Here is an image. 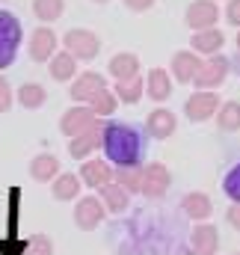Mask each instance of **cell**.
<instances>
[{
    "mask_svg": "<svg viewBox=\"0 0 240 255\" xmlns=\"http://www.w3.org/2000/svg\"><path fill=\"white\" fill-rule=\"evenodd\" d=\"M229 71H232V60L226 57V54H211L202 68H199V74L193 77V83L199 86V89H214V86H220L226 77H229Z\"/></svg>",
    "mask_w": 240,
    "mask_h": 255,
    "instance_id": "4",
    "label": "cell"
},
{
    "mask_svg": "<svg viewBox=\"0 0 240 255\" xmlns=\"http://www.w3.org/2000/svg\"><path fill=\"white\" fill-rule=\"evenodd\" d=\"M95 3H107V0H95Z\"/></svg>",
    "mask_w": 240,
    "mask_h": 255,
    "instance_id": "39",
    "label": "cell"
},
{
    "mask_svg": "<svg viewBox=\"0 0 240 255\" xmlns=\"http://www.w3.org/2000/svg\"><path fill=\"white\" fill-rule=\"evenodd\" d=\"M226 18H229L232 27H238L240 30V0H229V6H226Z\"/></svg>",
    "mask_w": 240,
    "mask_h": 255,
    "instance_id": "33",
    "label": "cell"
},
{
    "mask_svg": "<svg viewBox=\"0 0 240 255\" xmlns=\"http://www.w3.org/2000/svg\"><path fill=\"white\" fill-rule=\"evenodd\" d=\"M98 142H101V125L89 128V130H83V133H77V136H71L68 139V154L71 157H89L95 148H98Z\"/></svg>",
    "mask_w": 240,
    "mask_h": 255,
    "instance_id": "17",
    "label": "cell"
},
{
    "mask_svg": "<svg viewBox=\"0 0 240 255\" xmlns=\"http://www.w3.org/2000/svg\"><path fill=\"white\" fill-rule=\"evenodd\" d=\"M101 202H104V208H107L110 214H124V211H127V205H130V193L124 190L116 178H113L110 184H104V187H101Z\"/></svg>",
    "mask_w": 240,
    "mask_h": 255,
    "instance_id": "18",
    "label": "cell"
},
{
    "mask_svg": "<svg viewBox=\"0 0 240 255\" xmlns=\"http://www.w3.org/2000/svg\"><path fill=\"white\" fill-rule=\"evenodd\" d=\"M74 74H77V60L68 51H60L51 57V77L54 80L65 83V80H74Z\"/></svg>",
    "mask_w": 240,
    "mask_h": 255,
    "instance_id": "23",
    "label": "cell"
},
{
    "mask_svg": "<svg viewBox=\"0 0 240 255\" xmlns=\"http://www.w3.org/2000/svg\"><path fill=\"white\" fill-rule=\"evenodd\" d=\"M110 74L116 80H127V77H136L139 74V60L136 54H116L110 60Z\"/></svg>",
    "mask_w": 240,
    "mask_h": 255,
    "instance_id": "25",
    "label": "cell"
},
{
    "mask_svg": "<svg viewBox=\"0 0 240 255\" xmlns=\"http://www.w3.org/2000/svg\"><path fill=\"white\" fill-rule=\"evenodd\" d=\"M223 42H226V36H223L217 27L196 30V36H193V48H190V51H196V54H220Z\"/></svg>",
    "mask_w": 240,
    "mask_h": 255,
    "instance_id": "20",
    "label": "cell"
},
{
    "mask_svg": "<svg viewBox=\"0 0 240 255\" xmlns=\"http://www.w3.org/2000/svg\"><path fill=\"white\" fill-rule=\"evenodd\" d=\"M12 107V89H9V83L0 77V113H6Z\"/></svg>",
    "mask_w": 240,
    "mask_h": 255,
    "instance_id": "34",
    "label": "cell"
},
{
    "mask_svg": "<svg viewBox=\"0 0 240 255\" xmlns=\"http://www.w3.org/2000/svg\"><path fill=\"white\" fill-rule=\"evenodd\" d=\"M101 89H107V80H104V74H98V71H83V74H77L74 77V86H71V101H92Z\"/></svg>",
    "mask_w": 240,
    "mask_h": 255,
    "instance_id": "10",
    "label": "cell"
},
{
    "mask_svg": "<svg viewBox=\"0 0 240 255\" xmlns=\"http://www.w3.org/2000/svg\"><path fill=\"white\" fill-rule=\"evenodd\" d=\"M220 104H223V101H220V95H217L214 89H199V92H193V95L187 98L184 113H187L190 122H208L211 116H217Z\"/></svg>",
    "mask_w": 240,
    "mask_h": 255,
    "instance_id": "5",
    "label": "cell"
},
{
    "mask_svg": "<svg viewBox=\"0 0 240 255\" xmlns=\"http://www.w3.org/2000/svg\"><path fill=\"white\" fill-rule=\"evenodd\" d=\"M181 208H184V214H187L190 220H196V223H205V220L214 214V205H211V199H208L205 193H187V196L181 199Z\"/></svg>",
    "mask_w": 240,
    "mask_h": 255,
    "instance_id": "19",
    "label": "cell"
},
{
    "mask_svg": "<svg viewBox=\"0 0 240 255\" xmlns=\"http://www.w3.org/2000/svg\"><path fill=\"white\" fill-rule=\"evenodd\" d=\"M151 3H154V0H124V6H127V9H133V12H145Z\"/></svg>",
    "mask_w": 240,
    "mask_h": 255,
    "instance_id": "36",
    "label": "cell"
},
{
    "mask_svg": "<svg viewBox=\"0 0 240 255\" xmlns=\"http://www.w3.org/2000/svg\"><path fill=\"white\" fill-rule=\"evenodd\" d=\"M57 45H60L57 33L51 27H39V30H33V39H30V57L36 63H48L57 54Z\"/></svg>",
    "mask_w": 240,
    "mask_h": 255,
    "instance_id": "12",
    "label": "cell"
},
{
    "mask_svg": "<svg viewBox=\"0 0 240 255\" xmlns=\"http://www.w3.org/2000/svg\"><path fill=\"white\" fill-rule=\"evenodd\" d=\"M169 181H172V175H169V169L163 163H157V160L145 163L142 166V187H139V193L148 196V199H160L169 190Z\"/></svg>",
    "mask_w": 240,
    "mask_h": 255,
    "instance_id": "6",
    "label": "cell"
},
{
    "mask_svg": "<svg viewBox=\"0 0 240 255\" xmlns=\"http://www.w3.org/2000/svg\"><path fill=\"white\" fill-rule=\"evenodd\" d=\"M80 181L86 184V187H92V190H101L104 184H110L113 181V163L107 160V157H95V160H83V166H80Z\"/></svg>",
    "mask_w": 240,
    "mask_h": 255,
    "instance_id": "8",
    "label": "cell"
},
{
    "mask_svg": "<svg viewBox=\"0 0 240 255\" xmlns=\"http://www.w3.org/2000/svg\"><path fill=\"white\" fill-rule=\"evenodd\" d=\"M21 39H24V27L15 18V12L0 9V68H9L15 63L21 51Z\"/></svg>",
    "mask_w": 240,
    "mask_h": 255,
    "instance_id": "2",
    "label": "cell"
},
{
    "mask_svg": "<svg viewBox=\"0 0 240 255\" xmlns=\"http://www.w3.org/2000/svg\"><path fill=\"white\" fill-rule=\"evenodd\" d=\"M238 51H240V36H238Z\"/></svg>",
    "mask_w": 240,
    "mask_h": 255,
    "instance_id": "38",
    "label": "cell"
},
{
    "mask_svg": "<svg viewBox=\"0 0 240 255\" xmlns=\"http://www.w3.org/2000/svg\"><path fill=\"white\" fill-rule=\"evenodd\" d=\"M235 68H238V74H240V51H238V60H235Z\"/></svg>",
    "mask_w": 240,
    "mask_h": 255,
    "instance_id": "37",
    "label": "cell"
},
{
    "mask_svg": "<svg viewBox=\"0 0 240 255\" xmlns=\"http://www.w3.org/2000/svg\"><path fill=\"white\" fill-rule=\"evenodd\" d=\"M217 18H220V6L214 0H193L190 9H187V24L193 30H208V27H217Z\"/></svg>",
    "mask_w": 240,
    "mask_h": 255,
    "instance_id": "11",
    "label": "cell"
},
{
    "mask_svg": "<svg viewBox=\"0 0 240 255\" xmlns=\"http://www.w3.org/2000/svg\"><path fill=\"white\" fill-rule=\"evenodd\" d=\"M169 65H172V77H175L178 83H193V77H196L199 68H202V60H199L196 51H178Z\"/></svg>",
    "mask_w": 240,
    "mask_h": 255,
    "instance_id": "15",
    "label": "cell"
},
{
    "mask_svg": "<svg viewBox=\"0 0 240 255\" xmlns=\"http://www.w3.org/2000/svg\"><path fill=\"white\" fill-rule=\"evenodd\" d=\"M145 95H148L151 101H157V104L172 95V77H169L166 68H151V71L145 74Z\"/></svg>",
    "mask_w": 240,
    "mask_h": 255,
    "instance_id": "16",
    "label": "cell"
},
{
    "mask_svg": "<svg viewBox=\"0 0 240 255\" xmlns=\"http://www.w3.org/2000/svg\"><path fill=\"white\" fill-rule=\"evenodd\" d=\"M101 148L113 166H142L145 133L127 122H107L101 128Z\"/></svg>",
    "mask_w": 240,
    "mask_h": 255,
    "instance_id": "1",
    "label": "cell"
},
{
    "mask_svg": "<svg viewBox=\"0 0 240 255\" xmlns=\"http://www.w3.org/2000/svg\"><path fill=\"white\" fill-rule=\"evenodd\" d=\"M226 220H229V226H232V229H238V232H240V202H235V205L229 208Z\"/></svg>",
    "mask_w": 240,
    "mask_h": 255,
    "instance_id": "35",
    "label": "cell"
},
{
    "mask_svg": "<svg viewBox=\"0 0 240 255\" xmlns=\"http://www.w3.org/2000/svg\"><path fill=\"white\" fill-rule=\"evenodd\" d=\"M24 255H54V241L48 235H33L24 247Z\"/></svg>",
    "mask_w": 240,
    "mask_h": 255,
    "instance_id": "31",
    "label": "cell"
},
{
    "mask_svg": "<svg viewBox=\"0 0 240 255\" xmlns=\"http://www.w3.org/2000/svg\"><path fill=\"white\" fill-rule=\"evenodd\" d=\"M116 104H119V98H116V92H110V89H101V92L89 101V107L95 110V116H110V113L116 110Z\"/></svg>",
    "mask_w": 240,
    "mask_h": 255,
    "instance_id": "30",
    "label": "cell"
},
{
    "mask_svg": "<svg viewBox=\"0 0 240 255\" xmlns=\"http://www.w3.org/2000/svg\"><path fill=\"white\" fill-rule=\"evenodd\" d=\"M217 128L226 130V133L240 130V104L238 101H226V104H220V110H217Z\"/></svg>",
    "mask_w": 240,
    "mask_h": 255,
    "instance_id": "26",
    "label": "cell"
},
{
    "mask_svg": "<svg viewBox=\"0 0 240 255\" xmlns=\"http://www.w3.org/2000/svg\"><path fill=\"white\" fill-rule=\"evenodd\" d=\"M175 128H178L175 113H172V110H163V107L151 110V113H148V119H145V130H148L154 139H166V136H172V133H175Z\"/></svg>",
    "mask_w": 240,
    "mask_h": 255,
    "instance_id": "14",
    "label": "cell"
},
{
    "mask_svg": "<svg viewBox=\"0 0 240 255\" xmlns=\"http://www.w3.org/2000/svg\"><path fill=\"white\" fill-rule=\"evenodd\" d=\"M113 178L127 193H139V187H142V166H116Z\"/></svg>",
    "mask_w": 240,
    "mask_h": 255,
    "instance_id": "28",
    "label": "cell"
},
{
    "mask_svg": "<svg viewBox=\"0 0 240 255\" xmlns=\"http://www.w3.org/2000/svg\"><path fill=\"white\" fill-rule=\"evenodd\" d=\"M62 48L74 57V60H95L98 51H101V39L92 33V30H83V27H71L65 36H62Z\"/></svg>",
    "mask_w": 240,
    "mask_h": 255,
    "instance_id": "3",
    "label": "cell"
},
{
    "mask_svg": "<svg viewBox=\"0 0 240 255\" xmlns=\"http://www.w3.org/2000/svg\"><path fill=\"white\" fill-rule=\"evenodd\" d=\"M30 175H33V181H54L57 175H60V157H54V154H36L33 157V163H30Z\"/></svg>",
    "mask_w": 240,
    "mask_h": 255,
    "instance_id": "21",
    "label": "cell"
},
{
    "mask_svg": "<svg viewBox=\"0 0 240 255\" xmlns=\"http://www.w3.org/2000/svg\"><path fill=\"white\" fill-rule=\"evenodd\" d=\"M80 187H83L80 175H74V172H60V175L54 178V199H60V202H71V199H77Z\"/></svg>",
    "mask_w": 240,
    "mask_h": 255,
    "instance_id": "22",
    "label": "cell"
},
{
    "mask_svg": "<svg viewBox=\"0 0 240 255\" xmlns=\"http://www.w3.org/2000/svg\"><path fill=\"white\" fill-rule=\"evenodd\" d=\"M18 101H21L27 110H39V107L48 101V92H45V86H39V83H24V86L18 89Z\"/></svg>",
    "mask_w": 240,
    "mask_h": 255,
    "instance_id": "27",
    "label": "cell"
},
{
    "mask_svg": "<svg viewBox=\"0 0 240 255\" xmlns=\"http://www.w3.org/2000/svg\"><path fill=\"white\" fill-rule=\"evenodd\" d=\"M95 125H98V116H95L92 107H71L60 119V130L68 139L77 136V133H83V130H89V128H95Z\"/></svg>",
    "mask_w": 240,
    "mask_h": 255,
    "instance_id": "9",
    "label": "cell"
},
{
    "mask_svg": "<svg viewBox=\"0 0 240 255\" xmlns=\"http://www.w3.org/2000/svg\"><path fill=\"white\" fill-rule=\"evenodd\" d=\"M33 15L39 21H57L62 15V0H33Z\"/></svg>",
    "mask_w": 240,
    "mask_h": 255,
    "instance_id": "29",
    "label": "cell"
},
{
    "mask_svg": "<svg viewBox=\"0 0 240 255\" xmlns=\"http://www.w3.org/2000/svg\"><path fill=\"white\" fill-rule=\"evenodd\" d=\"M145 92V80L136 74V77H127V80H116V98L121 104H136Z\"/></svg>",
    "mask_w": 240,
    "mask_h": 255,
    "instance_id": "24",
    "label": "cell"
},
{
    "mask_svg": "<svg viewBox=\"0 0 240 255\" xmlns=\"http://www.w3.org/2000/svg\"><path fill=\"white\" fill-rule=\"evenodd\" d=\"M235 255H240V253H235Z\"/></svg>",
    "mask_w": 240,
    "mask_h": 255,
    "instance_id": "40",
    "label": "cell"
},
{
    "mask_svg": "<svg viewBox=\"0 0 240 255\" xmlns=\"http://www.w3.org/2000/svg\"><path fill=\"white\" fill-rule=\"evenodd\" d=\"M104 214H107V208H104V202H101L98 196H83V199L74 205V223H77V229H83V232L98 229V223L104 220Z\"/></svg>",
    "mask_w": 240,
    "mask_h": 255,
    "instance_id": "7",
    "label": "cell"
},
{
    "mask_svg": "<svg viewBox=\"0 0 240 255\" xmlns=\"http://www.w3.org/2000/svg\"><path fill=\"white\" fill-rule=\"evenodd\" d=\"M223 190H226V196H229L232 202H240V163H235V166L226 172V178H223Z\"/></svg>",
    "mask_w": 240,
    "mask_h": 255,
    "instance_id": "32",
    "label": "cell"
},
{
    "mask_svg": "<svg viewBox=\"0 0 240 255\" xmlns=\"http://www.w3.org/2000/svg\"><path fill=\"white\" fill-rule=\"evenodd\" d=\"M190 250H193V255H217V250H220V232H217V226L199 223L193 229Z\"/></svg>",
    "mask_w": 240,
    "mask_h": 255,
    "instance_id": "13",
    "label": "cell"
}]
</instances>
